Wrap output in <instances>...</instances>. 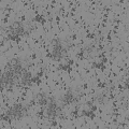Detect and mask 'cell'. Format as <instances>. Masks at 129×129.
Masks as SVG:
<instances>
[{
    "instance_id": "7a4b0ae2",
    "label": "cell",
    "mask_w": 129,
    "mask_h": 129,
    "mask_svg": "<svg viewBox=\"0 0 129 129\" xmlns=\"http://www.w3.org/2000/svg\"><path fill=\"white\" fill-rule=\"evenodd\" d=\"M54 18H55V25H56V27H59V26L62 25V18L60 17L59 14H57L56 12L54 13Z\"/></svg>"
},
{
    "instance_id": "3957f363",
    "label": "cell",
    "mask_w": 129,
    "mask_h": 129,
    "mask_svg": "<svg viewBox=\"0 0 129 129\" xmlns=\"http://www.w3.org/2000/svg\"><path fill=\"white\" fill-rule=\"evenodd\" d=\"M88 94H89V96H96V95L99 94L98 89H97V88L94 86V84H90L89 89H88Z\"/></svg>"
},
{
    "instance_id": "277c9868",
    "label": "cell",
    "mask_w": 129,
    "mask_h": 129,
    "mask_svg": "<svg viewBox=\"0 0 129 129\" xmlns=\"http://www.w3.org/2000/svg\"><path fill=\"white\" fill-rule=\"evenodd\" d=\"M71 23H72V26H73V27L75 28V29H76V28H78V27L81 25V22H80L79 19H78V17L74 18V19H72Z\"/></svg>"
},
{
    "instance_id": "6da1fadb",
    "label": "cell",
    "mask_w": 129,
    "mask_h": 129,
    "mask_svg": "<svg viewBox=\"0 0 129 129\" xmlns=\"http://www.w3.org/2000/svg\"><path fill=\"white\" fill-rule=\"evenodd\" d=\"M44 73H45V69H44V67H38V69H37V71H36L35 75L37 76V78L43 79Z\"/></svg>"
}]
</instances>
